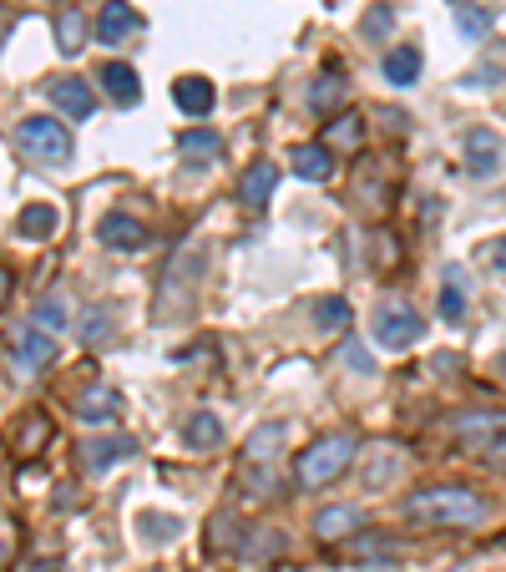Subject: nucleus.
I'll return each instance as SVG.
<instances>
[{
	"label": "nucleus",
	"mask_w": 506,
	"mask_h": 572,
	"mask_svg": "<svg viewBox=\"0 0 506 572\" xmlns=\"http://www.w3.org/2000/svg\"><path fill=\"white\" fill-rule=\"evenodd\" d=\"M405 517L426 527H476L486 522V497L471 486H426L405 497Z\"/></svg>",
	"instance_id": "f257e3e1"
},
{
	"label": "nucleus",
	"mask_w": 506,
	"mask_h": 572,
	"mask_svg": "<svg viewBox=\"0 0 506 572\" xmlns=\"http://www.w3.org/2000/svg\"><path fill=\"white\" fill-rule=\"evenodd\" d=\"M350 461H355V436H319L294 461V476H299V486H329L334 476H345Z\"/></svg>",
	"instance_id": "f03ea898"
},
{
	"label": "nucleus",
	"mask_w": 506,
	"mask_h": 572,
	"mask_svg": "<svg viewBox=\"0 0 506 572\" xmlns=\"http://www.w3.org/2000/svg\"><path fill=\"white\" fill-rule=\"evenodd\" d=\"M16 147L31 162H41V168H61V162L71 157V132L56 117H21L16 122Z\"/></svg>",
	"instance_id": "7ed1b4c3"
},
{
	"label": "nucleus",
	"mask_w": 506,
	"mask_h": 572,
	"mask_svg": "<svg viewBox=\"0 0 506 572\" xmlns=\"http://www.w3.org/2000/svg\"><path fill=\"white\" fill-rule=\"evenodd\" d=\"M420 335H426V319H420L405 299H380L375 304V345L380 350H410Z\"/></svg>",
	"instance_id": "20e7f679"
},
{
	"label": "nucleus",
	"mask_w": 506,
	"mask_h": 572,
	"mask_svg": "<svg viewBox=\"0 0 506 572\" xmlns=\"http://www.w3.org/2000/svg\"><path fill=\"white\" fill-rule=\"evenodd\" d=\"M461 157H466V173L471 178H496L501 162H506V142L491 127H471L466 142H461Z\"/></svg>",
	"instance_id": "39448f33"
},
{
	"label": "nucleus",
	"mask_w": 506,
	"mask_h": 572,
	"mask_svg": "<svg viewBox=\"0 0 506 572\" xmlns=\"http://www.w3.org/2000/svg\"><path fill=\"white\" fill-rule=\"evenodd\" d=\"M46 97H51V102L61 107V117H71V122H87V117L97 112V92H92V81H81V76L51 81Z\"/></svg>",
	"instance_id": "423d86ee"
},
{
	"label": "nucleus",
	"mask_w": 506,
	"mask_h": 572,
	"mask_svg": "<svg viewBox=\"0 0 506 572\" xmlns=\"http://www.w3.org/2000/svg\"><path fill=\"white\" fill-rule=\"evenodd\" d=\"M11 355H16L21 375H36V370H46L56 360V335H46L41 324H26V330L16 335V345H11Z\"/></svg>",
	"instance_id": "0eeeda50"
},
{
	"label": "nucleus",
	"mask_w": 506,
	"mask_h": 572,
	"mask_svg": "<svg viewBox=\"0 0 506 572\" xmlns=\"http://www.w3.org/2000/svg\"><path fill=\"white\" fill-rule=\"evenodd\" d=\"M456 436H461L471 451H491V446L506 436V411H471V416H456Z\"/></svg>",
	"instance_id": "6e6552de"
},
{
	"label": "nucleus",
	"mask_w": 506,
	"mask_h": 572,
	"mask_svg": "<svg viewBox=\"0 0 506 572\" xmlns=\"http://www.w3.org/2000/svg\"><path fill=\"white\" fill-rule=\"evenodd\" d=\"M97 238L107 243V249H117V254H132V249H142V243H147V228L132 213H102Z\"/></svg>",
	"instance_id": "1a4fd4ad"
},
{
	"label": "nucleus",
	"mask_w": 506,
	"mask_h": 572,
	"mask_svg": "<svg viewBox=\"0 0 506 572\" xmlns=\"http://www.w3.org/2000/svg\"><path fill=\"white\" fill-rule=\"evenodd\" d=\"M279 188V162L259 157V162H248V173L238 178V203L243 208H264V198Z\"/></svg>",
	"instance_id": "9d476101"
},
{
	"label": "nucleus",
	"mask_w": 506,
	"mask_h": 572,
	"mask_svg": "<svg viewBox=\"0 0 506 572\" xmlns=\"http://www.w3.org/2000/svg\"><path fill=\"white\" fill-rule=\"evenodd\" d=\"M132 31H142V16L127 6V0H107L102 16H97V41L102 46H122Z\"/></svg>",
	"instance_id": "9b49d317"
},
{
	"label": "nucleus",
	"mask_w": 506,
	"mask_h": 572,
	"mask_svg": "<svg viewBox=\"0 0 506 572\" xmlns=\"http://www.w3.org/2000/svg\"><path fill=\"white\" fill-rule=\"evenodd\" d=\"M132 451H137V441H132V436H97V441L81 446V466H87V471L97 476V471H107V466L127 461Z\"/></svg>",
	"instance_id": "f8f14e48"
},
{
	"label": "nucleus",
	"mask_w": 506,
	"mask_h": 572,
	"mask_svg": "<svg viewBox=\"0 0 506 572\" xmlns=\"http://www.w3.org/2000/svg\"><path fill=\"white\" fill-rule=\"evenodd\" d=\"M97 81H102V92H107L117 107H137V102H142V81H137V71H132L127 61H107Z\"/></svg>",
	"instance_id": "ddd939ff"
},
{
	"label": "nucleus",
	"mask_w": 506,
	"mask_h": 572,
	"mask_svg": "<svg viewBox=\"0 0 506 572\" xmlns=\"http://www.w3.org/2000/svg\"><path fill=\"white\" fill-rule=\"evenodd\" d=\"M117 416H122L117 390L92 385V390H81V395H76V421H87V426H107V421H117Z\"/></svg>",
	"instance_id": "4468645a"
},
{
	"label": "nucleus",
	"mask_w": 506,
	"mask_h": 572,
	"mask_svg": "<svg viewBox=\"0 0 506 572\" xmlns=\"http://www.w3.org/2000/svg\"><path fill=\"white\" fill-rule=\"evenodd\" d=\"M173 102H178L188 117H208L213 102H218V92H213L208 76H178V81H173Z\"/></svg>",
	"instance_id": "2eb2a0df"
},
{
	"label": "nucleus",
	"mask_w": 506,
	"mask_h": 572,
	"mask_svg": "<svg viewBox=\"0 0 506 572\" xmlns=\"http://www.w3.org/2000/svg\"><path fill=\"white\" fill-rule=\"evenodd\" d=\"M183 446H188V451H213V446H223V421H218L213 411H193V416L183 421Z\"/></svg>",
	"instance_id": "dca6fc26"
},
{
	"label": "nucleus",
	"mask_w": 506,
	"mask_h": 572,
	"mask_svg": "<svg viewBox=\"0 0 506 572\" xmlns=\"http://www.w3.org/2000/svg\"><path fill=\"white\" fill-rule=\"evenodd\" d=\"M314 532L324 537V542H340V537H350V532H360V507H324L319 517H314Z\"/></svg>",
	"instance_id": "f3484780"
},
{
	"label": "nucleus",
	"mask_w": 506,
	"mask_h": 572,
	"mask_svg": "<svg viewBox=\"0 0 506 572\" xmlns=\"http://www.w3.org/2000/svg\"><path fill=\"white\" fill-rule=\"evenodd\" d=\"M294 173H299L304 183H324V178L334 173V157H329V147H319V142H304V147H294Z\"/></svg>",
	"instance_id": "a211bd4d"
},
{
	"label": "nucleus",
	"mask_w": 506,
	"mask_h": 572,
	"mask_svg": "<svg viewBox=\"0 0 506 572\" xmlns=\"http://www.w3.org/2000/svg\"><path fill=\"white\" fill-rule=\"evenodd\" d=\"M56 223H61V213H56L51 203H26L21 218H16V233H21V238H51Z\"/></svg>",
	"instance_id": "6ab92c4d"
},
{
	"label": "nucleus",
	"mask_w": 506,
	"mask_h": 572,
	"mask_svg": "<svg viewBox=\"0 0 506 572\" xmlns=\"http://www.w3.org/2000/svg\"><path fill=\"white\" fill-rule=\"evenodd\" d=\"M415 76H420V51L415 46H390L385 51V81L390 87H410Z\"/></svg>",
	"instance_id": "aec40b11"
},
{
	"label": "nucleus",
	"mask_w": 506,
	"mask_h": 572,
	"mask_svg": "<svg viewBox=\"0 0 506 572\" xmlns=\"http://www.w3.org/2000/svg\"><path fill=\"white\" fill-rule=\"evenodd\" d=\"M56 46H61V56H76L81 46H87V16H81L76 6H66L56 16Z\"/></svg>",
	"instance_id": "412c9836"
},
{
	"label": "nucleus",
	"mask_w": 506,
	"mask_h": 572,
	"mask_svg": "<svg viewBox=\"0 0 506 572\" xmlns=\"http://www.w3.org/2000/svg\"><path fill=\"white\" fill-rule=\"evenodd\" d=\"M324 142H329V147H345V152H355V147L365 142V117H360V112H340V117L329 122Z\"/></svg>",
	"instance_id": "4be33fe9"
},
{
	"label": "nucleus",
	"mask_w": 506,
	"mask_h": 572,
	"mask_svg": "<svg viewBox=\"0 0 506 572\" xmlns=\"http://www.w3.org/2000/svg\"><path fill=\"white\" fill-rule=\"evenodd\" d=\"M178 152H183V157H193V162H213V157L223 152V137H218L213 127H193V132H183V137H178Z\"/></svg>",
	"instance_id": "5701e85b"
},
{
	"label": "nucleus",
	"mask_w": 506,
	"mask_h": 572,
	"mask_svg": "<svg viewBox=\"0 0 506 572\" xmlns=\"http://www.w3.org/2000/svg\"><path fill=\"white\" fill-rule=\"evenodd\" d=\"M284 436H289V426H284V421H269V426H259V431L248 436V451H243V456H248V461H269V456H279V441H284Z\"/></svg>",
	"instance_id": "b1692460"
},
{
	"label": "nucleus",
	"mask_w": 506,
	"mask_h": 572,
	"mask_svg": "<svg viewBox=\"0 0 506 572\" xmlns=\"http://www.w3.org/2000/svg\"><path fill=\"white\" fill-rule=\"evenodd\" d=\"M31 324H41L46 335H56V330H66L71 324V304H66V294H46L41 304H36V314H31Z\"/></svg>",
	"instance_id": "393cba45"
},
{
	"label": "nucleus",
	"mask_w": 506,
	"mask_h": 572,
	"mask_svg": "<svg viewBox=\"0 0 506 572\" xmlns=\"http://www.w3.org/2000/svg\"><path fill=\"white\" fill-rule=\"evenodd\" d=\"M112 340V309L107 304H92L87 314H81V345H107Z\"/></svg>",
	"instance_id": "a878e982"
},
{
	"label": "nucleus",
	"mask_w": 506,
	"mask_h": 572,
	"mask_svg": "<svg viewBox=\"0 0 506 572\" xmlns=\"http://www.w3.org/2000/svg\"><path fill=\"white\" fill-rule=\"evenodd\" d=\"M441 314H446V324H461V319H466V294H461V269H446V289H441Z\"/></svg>",
	"instance_id": "bb28decb"
},
{
	"label": "nucleus",
	"mask_w": 506,
	"mask_h": 572,
	"mask_svg": "<svg viewBox=\"0 0 506 572\" xmlns=\"http://www.w3.org/2000/svg\"><path fill=\"white\" fill-rule=\"evenodd\" d=\"M456 26H461V36L466 41H486V31H491V11H481V6H456Z\"/></svg>",
	"instance_id": "cd10ccee"
},
{
	"label": "nucleus",
	"mask_w": 506,
	"mask_h": 572,
	"mask_svg": "<svg viewBox=\"0 0 506 572\" xmlns=\"http://www.w3.org/2000/svg\"><path fill=\"white\" fill-rule=\"evenodd\" d=\"M334 102H345V81H340V76H319L314 87H309V107L324 112V107H334Z\"/></svg>",
	"instance_id": "c85d7f7f"
},
{
	"label": "nucleus",
	"mask_w": 506,
	"mask_h": 572,
	"mask_svg": "<svg viewBox=\"0 0 506 572\" xmlns=\"http://www.w3.org/2000/svg\"><path fill=\"white\" fill-rule=\"evenodd\" d=\"M314 319H319V330H345V324H350V304L345 299H314Z\"/></svg>",
	"instance_id": "c756f323"
},
{
	"label": "nucleus",
	"mask_w": 506,
	"mask_h": 572,
	"mask_svg": "<svg viewBox=\"0 0 506 572\" xmlns=\"http://www.w3.org/2000/svg\"><path fill=\"white\" fill-rule=\"evenodd\" d=\"M137 527H142L147 542H173L178 537V517H162V512H142Z\"/></svg>",
	"instance_id": "7c9ffc66"
},
{
	"label": "nucleus",
	"mask_w": 506,
	"mask_h": 572,
	"mask_svg": "<svg viewBox=\"0 0 506 572\" xmlns=\"http://www.w3.org/2000/svg\"><path fill=\"white\" fill-rule=\"evenodd\" d=\"M11 552H16V527L11 517H0V562H11Z\"/></svg>",
	"instance_id": "2f4dec72"
},
{
	"label": "nucleus",
	"mask_w": 506,
	"mask_h": 572,
	"mask_svg": "<svg viewBox=\"0 0 506 572\" xmlns=\"http://www.w3.org/2000/svg\"><path fill=\"white\" fill-rule=\"evenodd\" d=\"M486 264H491L496 274H506V238H496V243H486Z\"/></svg>",
	"instance_id": "473e14b6"
},
{
	"label": "nucleus",
	"mask_w": 506,
	"mask_h": 572,
	"mask_svg": "<svg viewBox=\"0 0 506 572\" xmlns=\"http://www.w3.org/2000/svg\"><path fill=\"white\" fill-rule=\"evenodd\" d=\"M340 360H350V370H370L365 350H355V345H350V350H340Z\"/></svg>",
	"instance_id": "72a5a7b5"
},
{
	"label": "nucleus",
	"mask_w": 506,
	"mask_h": 572,
	"mask_svg": "<svg viewBox=\"0 0 506 572\" xmlns=\"http://www.w3.org/2000/svg\"><path fill=\"white\" fill-rule=\"evenodd\" d=\"M380 26L390 31V11H370V21H365V31H380Z\"/></svg>",
	"instance_id": "f704fd0d"
},
{
	"label": "nucleus",
	"mask_w": 506,
	"mask_h": 572,
	"mask_svg": "<svg viewBox=\"0 0 506 572\" xmlns=\"http://www.w3.org/2000/svg\"><path fill=\"white\" fill-rule=\"evenodd\" d=\"M6 299H11V269L0 264V304H6Z\"/></svg>",
	"instance_id": "c9c22d12"
}]
</instances>
